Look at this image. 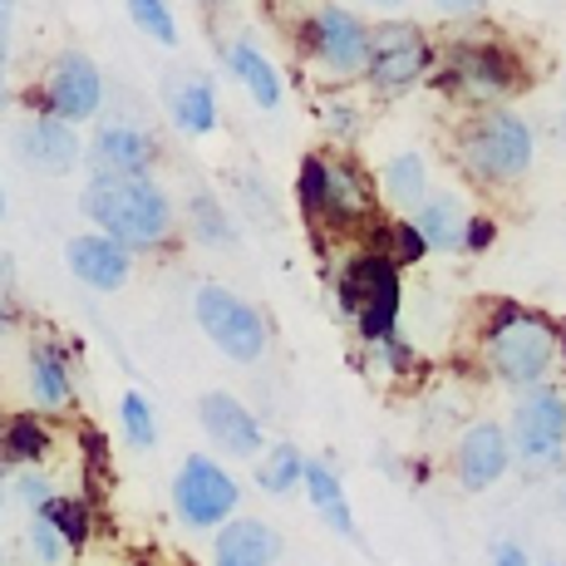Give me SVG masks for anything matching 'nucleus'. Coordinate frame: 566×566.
Listing matches in <instances>:
<instances>
[{
	"instance_id": "4468645a",
	"label": "nucleus",
	"mask_w": 566,
	"mask_h": 566,
	"mask_svg": "<svg viewBox=\"0 0 566 566\" xmlns=\"http://www.w3.org/2000/svg\"><path fill=\"white\" fill-rule=\"evenodd\" d=\"M198 413H202L207 439H212L217 449L227 453V459L256 463L261 453H266V433H261V419H256V413L247 409L237 395H227V389H212V395H202Z\"/></svg>"
},
{
	"instance_id": "f257e3e1",
	"label": "nucleus",
	"mask_w": 566,
	"mask_h": 566,
	"mask_svg": "<svg viewBox=\"0 0 566 566\" xmlns=\"http://www.w3.org/2000/svg\"><path fill=\"white\" fill-rule=\"evenodd\" d=\"M84 217L94 222V232L124 242L128 252H154L172 232H178V212H172L168 188L154 172H90L80 192Z\"/></svg>"
},
{
	"instance_id": "a878e982",
	"label": "nucleus",
	"mask_w": 566,
	"mask_h": 566,
	"mask_svg": "<svg viewBox=\"0 0 566 566\" xmlns=\"http://www.w3.org/2000/svg\"><path fill=\"white\" fill-rule=\"evenodd\" d=\"M188 232L198 237V242H207V247H232L237 242L232 217L222 212V202H217V198H207V192H192V202H188Z\"/></svg>"
},
{
	"instance_id": "a211bd4d",
	"label": "nucleus",
	"mask_w": 566,
	"mask_h": 566,
	"mask_svg": "<svg viewBox=\"0 0 566 566\" xmlns=\"http://www.w3.org/2000/svg\"><path fill=\"white\" fill-rule=\"evenodd\" d=\"M409 222L419 227L429 252H443V256L468 252V222H473V212H468V202L459 192H429V202H423Z\"/></svg>"
},
{
	"instance_id": "f704fd0d",
	"label": "nucleus",
	"mask_w": 566,
	"mask_h": 566,
	"mask_svg": "<svg viewBox=\"0 0 566 566\" xmlns=\"http://www.w3.org/2000/svg\"><path fill=\"white\" fill-rule=\"evenodd\" d=\"M497 237V222L488 212H473V222H468V252H488Z\"/></svg>"
},
{
	"instance_id": "dca6fc26",
	"label": "nucleus",
	"mask_w": 566,
	"mask_h": 566,
	"mask_svg": "<svg viewBox=\"0 0 566 566\" xmlns=\"http://www.w3.org/2000/svg\"><path fill=\"white\" fill-rule=\"evenodd\" d=\"M286 557V537L266 517H232L212 537V566H276Z\"/></svg>"
},
{
	"instance_id": "c756f323",
	"label": "nucleus",
	"mask_w": 566,
	"mask_h": 566,
	"mask_svg": "<svg viewBox=\"0 0 566 566\" xmlns=\"http://www.w3.org/2000/svg\"><path fill=\"white\" fill-rule=\"evenodd\" d=\"M50 453V433L40 419H30V413H20V419L6 423V459L10 463H35Z\"/></svg>"
},
{
	"instance_id": "20e7f679",
	"label": "nucleus",
	"mask_w": 566,
	"mask_h": 566,
	"mask_svg": "<svg viewBox=\"0 0 566 566\" xmlns=\"http://www.w3.org/2000/svg\"><path fill=\"white\" fill-rule=\"evenodd\" d=\"M296 192H301L306 217L321 222L325 232H365L375 222L379 192L345 154H311L301 163Z\"/></svg>"
},
{
	"instance_id": "9d476101",
	"label": "nucleus",
	"mask_w": 566,
	"mask_h": 566,
	"mask_svg": "<svg viewBox=\"0 0 566 566\" xmlns=\"http://www.w3.org/2000/svg\"><path fill=\"white\" fill-rule=\"evenodd\" d=\"M507 439H513V459L517 463L557 468L562 453H566V389L562 385H542V389L517 395Z\"/></svg>"
},
{
	"instance_id": "cd10ccee",
	"label": "nucleus",
	"mask_w": 566,
	"mask_h": 566,
	"mask_svg": "<svg viewBox=\"0 0 566 566\" xmlns=\"http://www.w3.org/2000/svg\"><path fill=\"white\" fill-rule=\"evenodd\" d=\"M379 232V242H375V252H385L389 261H395L399 271L405 266H419L423 256H429V247H423V237H419V227L409 222V217H395V222H379L375 227Z\"/></svg>"
},
{
	"instance_id": "473e14b6",
	"label": "nucleus",
	"mask_w": 566,
	"mask_h": 566,
	"mask_svg": "<svg viewBox=\"0 0 566 566\" xmlns=\"http://www.w3.org/2000/svg\"><path fill=\"white\" fill-rule=\"evenodd\" d=\"M15 276H10V266H6V256H0V335L15 325Z\"/></svg>"
},
{
	"instance_id": "aec40b11",
	"label": "nucleus",
	"mask_w": 566,
	"mask_h": 566,
	"mask_svg": "<svg viewBox=\"0 0 566 566\" xmlns=\"http://www.w3.org/2000/svg\"><path fill=\"white\" fill-rule=\"evenodd\" d=\"M375 192H379V202H385L395 217H413L423 202H429V192H433L423 154H395L385 168L375 172Z\"/></svg>"
},
{
	"instance_id": "58836bf2",
	"label": "nucleus",
	"mask_w": 566,
	"mask_h": 566,
	"mask_svg": "<svg viewBox=\"0 0 566 566\" xmlns=\"http://www.w3.org/2000/svg\"><path fill=\"white\" fill-rule=\"evenodd\" d=\"M365 6H369V10H405L409 0H365Z\"/></svg>"
},
{
	"instance_id": "39448f33",
	"label": "nucleus",
	"mask_w": 566,
	"mask_h": 566,
	"mask_svg": "<svg viewBox=\"0 0 566 566\" xmlns=\"http://www.w3.org/2000/svg\"><path fill=\"white\" fill-rule=\"evenodd\" d=\"M335 296H340V311L355 321L360 340L379 345L389 335H399V311H405V281H399V266L385 252L365 247L345 261L340 281H335Z\"/></svg>"
},
{
	"instance_id": "ddd939ff",
	"label": "nucleus",
	"mask_w": 566,
	"mask_h": 566,
	"mask_svg": "<svg viewBox=\"0 0 566 566\" xmlns=\"http://www.w3.org/2000/svg\"><path fill=\"white\" fill-rule=\"evenodd\" d=\"M513 463V439L493 419H473L453 443V478H459L463 493H488L493 483H503Z\"/></svg>"
},
{
	"instance_id": "4c0bfd02",
	"label": "nucleus",
	"mask_w": 566,
	"mask_h": 566,
	"mask_svg": "<svg viewBox=\"0 0 566 566\" xmlns=\"http://www.w3.org/2000/svg\"><path fill=\"white\" fill-rule=\"evenodd\" d=\"M439 15H449V20H463V15H478V10L488 6V0H429Z\"/></svg>"
},
{
	"instance_id": "423d86ee",
	"label": "nucleus",
	"mask_w": 566,
	"mask_h": 566,
	"mask_svg": "<svg viewBox=\"0 0 566 566\" xmlns=\"http://www.w3.org/2000/svg\"><path fill=\"white\" fill-rule=\"evenodd\" d=\"M369 50H375V25L355 15L350 6H315L301 20V54L311 60L315 74L325 80H365Z\"/></svg>"
},
{
	"instance_id": "f03ea898",
	"label": "nucleus",
	"mask_w": 566,
	"mask_h": 566,
	"mask_svg": "<svg viewBox=\"0 0 566 566\" xmlns=\"http://www.w3.org/2000/svg\"><path fill=\"white\" fill-rule=\"evenodd\" d=\"M566 365V331L552 315L532 306H497L483 325V369L497 385L517 389H542L557 385V369Z\"/></svg>"
},
{
	"instance_id": "a19ab883",
	"label": "nucleus",
	"mask_w": 566,
	"mask_h": 566,
	"mask_svg": "<svg viewBox=\"0 0 566 566\" xmlns=\"http://www.w3.org/2000/svg\"><path fill=\"white\" fill-rule=\"evenodd\" d=\"M0 217H6V182H0Z\"/></svg>"
},
{
	"instance_id": "79ce46f5",
	"label": "nucleus",
	"mask_w": 566,
	"mask_h": 566,
	"mask_svg": "<svg viewBox=\"0 0 566 566\" xmlns=\"http://www.w3.org/2000/svg\"><path fill=\"white\" fill-rule=\"evenodd\" d=\"M202 6H217V0H202Z\"/></svg>"
},
{
	"instance_id": "ea45409f",
	"label": "nucleus",
	"mask_w": 566,
	"mask_h": 566,
	"mask_svg": "<svg viewBox=\"0 0 566 566\" xmlns=\"http://www.w3.org/2000/svg\"><path fill=\"white\" fill-rule=\"evenodd\" d=\"M6 503H10V497H6V483H0V517H6Z\"/></svg>"
},
{
	"instance_id": "f3484780",
	"label": "nucleus",
	"mask_w": 566,
	"mask_h": 566,
	"mask_svg": "<svg viewBox=\"0 0 566 566\" xmlns=\"http://www.w3.org/2000/svg\"><path fill=\"white\" fill-rule=\"evenodd\" d=\"M20 158L40 172H74L84 158V144H80V134H74V124L35 114L25 128H20Z\"/></svg>"
},
{
	"instance_id": "bb28decb",
	"label": "nucleus",
	"mask_w": 566,
	"mask_h": 566,
	"mask_svg": "<svg viewBox=\"0 0 566 566\" xmlns=\"http://www.w3.org/2000/svg\"><path fill=\"white\" fill-rule=\"evenodd\" d=\"M118 429H124L128 449L148 453L158 449V419H154V405H148L138 389H124V399H118Z\"/></svg>"
},
{
	"instance_id": "6e6552de",
	"label": "nucleus",
	"mask_w": 566,
	"mask_h": 566,
	"mask_svg": "<svg viewBox=\"0 0 566 566\" xmlns=\"http://www.w3.org/2000/svg\"><path fill=\"white\" fill-rule=\"evenodd\" d=\"M443 74H449L453 94L473 108H497L503 99L527 84V70L503 40H463L443 54Z\"/></svg>"
},
{
	"instance_id": "1a4fd4ad",
	"label": "nucleus",
	"mask_w": 566,
	"mask_h": 566,
	"mask_svg": "<svg viewBox=\"0 0 566 566\" xmlns=\"http://www.w3.org/2000/svg\"><path fill=\"white\" fill-rule=\"evenodd\" d=\"M237 507H242V488L222 463L207 459V453L182 459L178 478H172V513H178L182 527L217 532L237 517Z\"/></svg>"
},
{
	"instance_id": "2f4dec72",
	"label": "nucleus",
	"mask_w": 566,
	"mask_h": 566,
	"mask_svg": "<svg viewBox=\"0 0 566 566\" xmlns=\"http://www.w3.org/2000/svg\"><path fill=\"white\" fill-rule=\"evenodd\" d=\"M10 488H15V497L30 507V513H45L54 497H60L45 473H15V483H10Z\"/></svg>"
},
{
	"instance_id": "2eb2a0df",
	"label": "nucleus",
	"mask_w": 566,
	"mask_h": 566,
	"mask_svg": "<svg viewBox=\"0 0 566 566\" xmlns=\"http://www.w3.org/2000/svg\"><path fill=\"white\" fill-rule=\"evenodd\" d=\"M64 266L90 291H124L134 281V252L104 232H80L64 242Z\"/></svg>"
},
{
	"instance_id": "9b49d317",
	"label": "nucleus",
	"mask_w": 566,
	"mask_h": 566,
	"mask_svg": "<svg viewBox=\"0 0 566 566\" xmlns=\"http://www.w3.org/2000/svg\"><path fill=\"white\" fill-rule=\"evenodd\" d=\"M433 70V45L419 25L409 20H379L375 25V50H369V70H365V84L385 99L413 90L423 74Z\"/></svg>"
},
{
	"instance_id": "f8f14e48",
	"label": "nucleus",
	"mask_w": 566,
	"mask_h": 566,
	"mask_svg": "<svg viewBox=\"0 0 566 566\" xmlns=\"http://www.w3.org/2000/svg\"><path fill=\"white\" fill-rule=\"evenodd\" d=\"M104 108V74L84 50H64L50 60L45 84L35 94V114L64 118V124H90Z\"/></svg>"
},
{
	"instance_id": "393cba45",
	"label": "nucleus",
	"mask_w": 566,
	"mask_h": 566,
	"mask_svg": "<svg viewBox=\"0 0 566 566\" xmlns=\"http://www.w3.org/2000/svg\"><path fill=\"white\" fill-rule=\"evenodd\" d=\"M306 463L296 443H266V453L256 459V488L271 497H286L296 483H306Z\"/></svg>"
},
{
	"instance_id": "c85d7f7f",
	"label": "nucleus",
	"mask_w": 566,
	"mask_h": 566,
	"mask_svg": "<svg viewBox=\"0 0 566 566\" xmlns=\"http://www.w3.org/2000/svg\"><path fill=\"white\" fill-rule=\"evenodd\" d=\"M25 547L30 557H35V566H64L70 562V537L60 532V522H54L50 513H30V532H25Z\"/></svg>"
},
{
	"instance_id": "0eeeda50",
	"label": "nucleus",
	"mask_w": 566,
	"mask_h": 566,
	"mask_svg": "<svg viewBox=\"0 0 566 566\" xmlns=\"http://www.w3.org/2000/svg\"><path fill=\"white\" fill-rule=\"evenodd\" d=\"M192 321H198L207 340L237 365H256L271 345L266 315L247 296H237L232 286H222V281H202V286L192 291Z\"/></svg>"
},
{
	"instance_id": "412c9836",
	"label": "nucleus",
	"mask_w": 566,
	"mask_h": 566,
	"mask_svg": "<svg viewBox=\"0 0 566 566\" xmlns=\"http://www.w3.org/2000/svg\"><path fill=\"white\" fill-rule=\"evenodd\" d=\"M30 399L40 413H64L74 405V375L70 360L54 340H35L30 345Z\"/></svg>"
},
{
	"instance_id": "5701e85b",
	"label": "nucleus",
	"mask_w": 566,
	"mask_h": 566,
	"mask_svg": "<svg viewBox=\"0 0 566 566\" xmlns=\"http://www.w3.org/2000/svg\"><path fill=\"white\" fill-rule=\"evenodd\" d=\"M306 497H311V507L325 517V527H331L335 537L360 542V527H355V513H350V497H345V483H340V473H335V468L325 463V459L306 463Z\"/></svg>"
},
{
	"instance_id": "4be33fe9",
	"label": "nucleus",
	"mask_w": 566,
	"mask_h": 566,
	"mask_svg": "<svg viewBox=\"0 0 566 566\" xmlns=\"http://www.w3.org/2000/svg\"><path fill=\"white\" fill-rule=\"evenodd\" d=\"M163 99H168V118H172L178 134H188V138L217 134V94L202 74H182V80H172L168 90H163Z\"/></svg>"
},
{
	"instance_id": "7ed1b4c3",
	"label": "nucleus",
	"mask_w": 566,
	"mask_h": 566,
	"mask_svg": "<svg viewBox=\"0 0 566 566\" xmlns=\"http://www.w3.org/2000/svg\"><path fill=\"white\" fill-rule=\"evenodd\" d=\"M537 158V138L532 124L513 108H478L459 134V168L478 188H513L532 172Z\"/></svg>"
},
{
	"instance_id": "6ab92c4d",
	"label": "nucleus",
	"mask_w": 566,
	"mask_h": 566,
	"mask_svg": "<svg viewBox=\"0 0 566 566\" xmlns=\"http://www.w3.org/2000/svg\"><path fill=\"white\" fill-rule=\"evenodd\" d=\"M90 158L99 172H154L158 144L154 134H144L134 124H104L90 144Z\"/></svg>"
},
{
	"instance_id": "72a5a7b5",
	"label": "nucleus",
	"mask_w": 566,
	"mask_h": 566,
	"mask_svg": "<svg viewBox=\"0 0 566 566\" xmlns=\"http://www.w3.org/2000/svg\"><path fill=\"white\" fill-rule=\"evenodd\" d=\"M10 25H15V0H0V104H6V64H10Z\"/></svg>"
},
{
	"instance_id": "7c9ffc66",
	"label": "nucleus",
	"mask_w": 566,
	"mask_h": 566,
	"mask_svg": "<svg viewBox=\"0 0 566 566\" xmlns=\"http://www.w3.org/2000/svg\"><path fill=\"white\" fill-rule=\"evenodd\" d=\"M128 20H134L148 40H158V45H168V50L178 45V20H172L168 0H128Z\"/></svg>"
},
{
	"instance_id": "e433bc0d",
	"label": "nucleus",
	"mask_w": 566,
	"mask_h": 566,
	"mask_svg": "<svg viewBox=\"0 0 566 566\" xmlns=\"http://www.w3.org/2000/svg\"><path fill=\"white\" fill-rule=\"evenodd\" d=\"M321 118H331V128H335V134H340V138H350V128H355V108H345L340 99H331V104L321 108Z\"/></svg>"
},
{
	"instance_id": "c9c22d12",
	"label": "nucleus",
	"mask_w": 566,
	"mask_h": 566,
	"mask_svg": "<svg viewBox=\"0 0 566 566\" xmlns=\"http://www.w3.org/2000/svg\"><path fill=\"white\" fill-rule=\"evenodd\" d=\"M493 566H537V562H532V552L522 542L503 537V542H493Z\"/></svg>"
},
{
	"instance_id": "b1692460",
	"label": "nucleus",
	"mask_w": 566,
	"mask_h": 566,
	"mask_svg": "<svg viewBox=\"0 0 566 566\" xmlns=\"http://www.w3.org/2000/svg\"><path fill=\"white\" fill-rule=\"evenodd\" d=\"M227 70H232V80L247 90V99L256 108H281V70L266 60L256 45H247V40H237V45H227Z\"/></svg>"
}]
</instances>
